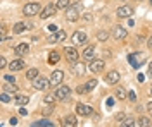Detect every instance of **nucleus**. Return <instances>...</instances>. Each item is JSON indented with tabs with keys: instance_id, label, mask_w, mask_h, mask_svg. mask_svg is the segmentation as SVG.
<instances>
[{
	"instance_id": "obj_1",
	"label": "nucleus",
	"mask_w": 152,
	"mask_h": 127,
	"mask_svg": "<svg viewBox=\"0 0 152 127\" xmlns=\"http://www.w3.org/2000/svg\"><path fill=\"white\" fill-rule=\"evenodd\" d=\"M40 10H42L40 4H37V2H31V4H26V5L23 7V14H24L26 17H33V16L40 14Z\"/></svg>"
},
{
	"instance_id": "obj_2",
	"label": "nucleus",
	"mask_w": 152,
	"mask_h": 127,
	"mask_svg": "<svg viewBox=\"0 0 152 127\" xmlns=\"http://www.w3.org/2000/svg\"><path fill=\"white\" fill-rule=\"evenodd\" d=\"M62 52H64V57H66V60H67V62H71V64L78 62V59H80V53H78V50H76L75 47H66Z\"/></svg>"
},
{
	"instance_id": "obj_3",
	"label": "nucleus",
	"mask_w": 152,
	"mask_h": 127,
	"mask_svg": "<svg viewBox=\"0 0 152 127\" xmlns=\"http://www.w3.org/2000/svg\"><path fill=\"white\" fill-rule=\"evenodd\" d=\"M54 93L57 95L59 101H66V100H69V96H71V89H69V86H59Z\"/></svg>"
},
{
	"instance_id": "obj_4",
	"label": "nucleus",
	"mask_w": 152,
	"mask_h": 127,
	"mask_svg": "<svg viewBox=\"0 0 152 127\" xmlns=\"http://www.w3.org/2000/svg\"><path fill=\"white\" fill-rule=\"evenodd\" d=\"M50 86V79L43 77V76H38L33 79V88L35 89H47Z\"/></svg>"
},
{
	"instance_id": "obj_5",
	"label": "nucleus",
	"mask_w": 152,
	"mask_h": 127,
	"mask_svg": "<svg viewBox=\"0 0 152 127\" xmlns=\"http://www.w3.org/2000/svg\"><path fill=\"white\" fill-rule=\"evenodd\" d=\"M66 19L69 22H76L80 19V9L78 7H67L66 9Z\"/></svg>"
},
{
	"instance_id": "obj_6",
	"label": "nucleus",
	"mask_w": 152,
	"mask_h": 127,
	"mask_svg": "<svg viewBox=\"0 0 152 127\" xmlns=\"http://www.w3.org/2000/svg\"><path fill=\"white\" fill-rule=\"evenodd\" d=\"M48 79H50V86H59L62 83V79H64V72L62 70H54Z\"/></svg>"
},
{
	"instance_id": "obj_7",
	"label": "nucleus",
	"mask_w": 152,
	"mask_h": 127,
	"mask_svg": "<svg viewBox=\"0 0 152 127\" xmlns=\"http://www.w3.org/2000/svg\"><path fill=\"white\" fill-rule=\"evenodd\" d=\"M57 10V4H48L45 9L40 12V19H48L50 16H54Z\"/></svg>"
},
{
	"instance_id": "obj_8",
	"label": "nucleus",
	"mask_w": 152,
	"mask_h": 127,
	"mask_svg": "<svg viewBox=\"0 0 152 127\" xmlns=\"http://www.w3.org/2000/svg\"><path fill=\"white\" fill-rule=\"evenodd\" d=\"M105 83L107 84H111V86H114V84H118L119 83V79H121V74L118 72V70H111L109 74H105Z\"/></svg>"
},
{
	"instance_id": "obj_9",
	"label": "nucleus",
	"mask_w": 152,
	"mask_h": 127,
	"mask_svg": "<svg viewBox=\"0 0 152 127\" xmlns=\"http://www.w3.org/2000/svg\"><path fill=\"white\" fill-rule=\"evenodd\" d=\"M90 70L94 72V74H99V72H102L104 70V60H100V59H94V60H90Z\"/></svg>"
},
{
	"instance_id": "obj_10",
	"label": "nucleus",
	"mask_w": 152,
	"mask_h": 127,
	"mask_svg": "<svg viewBox=\"0 0 152 127\" xmlns=\"http://www.w3.org/2000/svg\"><path fill=\"white\" fill-rule=\"evenodd\" d=\"M92 107L90 105H85V103H78L76 105V113L78 115H81V117H88V115H92Z\"/></svg>"
},
{
	"instance_id": "obj_11",
	"label": "nucleus",
	"mask_w": 152,
	"mask_h": 127,
	"mask_svg": "<svg viewBox=\"0 0 152 127\" xmlns=\"http://www.w3.org/2000/svg\"><path fill=\"white\" fill-rule=\"evenodd\" d=\"M71 39H73L75 45H85L88 38H86V34L83 33V31H75L73 36H71Z\"/></svg>"
},
{
	"instance_id": "obj_12",
	"label": "nucleus",
	"mask_w": 152,
	"mask_h": 127,
	"mask_svg": "<svg viewBox=\"0 0 152 127\" xmlns=\"http://www.w3.org/2000/svg\"><path fill=\"white\" fill-rule=\"evenodd\" d=\"M113 36L116 39H124L128 36V31L124 29L123 26H114L113 28Z\"/></svg>"
},
{
	"instance_id": "obj_13",
	"label": "nucleus",
	"mask_w": 152,
	"mask_h": 127,
	"mask_svg": "<svg viewBox=\"0 0 152 127\" xmlns=\"http://www.w3.org/2000/svg\"><path fill=\"white\" fill-rule=\"evenodd\" d=\"M116 14H118V17H132L133 16V9L130 7V5H121Z\"/></svg>"
},
{
	"instance_id": "obj_14",
	"label": "nucleus",
	"mask_w": 152,
	"mask_h": 127,
	"mask_svg": "<svg viewBox=\"0 0 152 127\" xmlns=\"http://www.w3.org/2000/svg\"><path fill=\"white\" fill-rule=\"evenodd\" d=\"M24 65H26V64H24V60L18 59V60H12V62H10L9 69L12 70V72H18V70H23V69H24Z\"/></svg>"
},
{
	"instance_id": "obj_15",
	"label": "nucleus",
	"mask_w": 152,
	"mask_h": 127,
	"mask_svg": "<svg viewBox=\"0 0 152 127\" xmlns=\"http://www.w3.org/2000/svg\"><path fill=\"white\" fill-rule=\"evenodd\" d=\"M81 57L85 60H94L95 59V47H86L81 53Z\"/></svg>"
},
{
	"instance_id": "obj_16",
	"label": "nucleus",
	"mask_w": 152,
	"mask_h": 127,
	"mask_svg": "<svg viewBox=\"0 0 152 127\" xmlns=\"http://www.w3.org/2000/svg\"><path fill=\"white\" fill-rule=\"evenodd\" d=\"M14 52L18 53L19 57H23V55H26V53L29 52V45H28V43H19L18 47L14 48Z\"/></svg>"
},
{
	"instance_id": "obj_17",
	"label": "nucleus",
	"mask_w": 152,
	"mask_h": 127,
	"mask_svg": "<svg viewBox=\"0 0 152 127\" xmlns=\"http://www.w3.org/2000/svg\"><path fill=\"white\" fill-rule=\"evenodd\" d=\"M71 67H73V70H75V74H76V76H83V74L86 72L85 64H78V62H75V64H73Z\"/></svg>"
},
{
	"instance_id": "obj_18",
	"label": "nucleus",
	"mask_w": 152,
	"mask_h": 127,
	"mask_svg": "<svg viewBox=\"0 0 152 127\" xmlns=\"http://www.w3.org/2000/svg\"><path fill=\"white\" fill-rule=\"evenodd\" d=\"M28 101H29V96H26V95H16V98H14V103L16 105H28Z\"/></svg>"
},
{
	"instance_id": "obj_19",
	"label": "nucleus",
	"mask_w": 152,
	"mask_h": 127,
	"mask_svg": "<svg viewBox=\"0 0 152 127\" xmlns=\"http://www.w3.org/2000/svg\"><path fill=\"white\" fill-rule=\"evenodd\" d=\"M28 28L29 26H26V22H16V24H14V33H16V34H21V33H24Z\"/></svg>"
},
{
	"instance_id": "obj_20",
	"label": "nucleus",
	"mask_w": 152,
	"mask_h": 127,
	"mask_svg": "<svg viewBox=\"0 0 152 127\" xmlns=\"http://www.w3.org/2000/svg\"><path fill=\"white\" fill-rule=\"evenodd\" d=\"M59 59H61V55H59V52H56V50L48 53V64H50V65L57 64V62H59Z\"/></svg>"
},
{
	"instance_id": "obj_21",
	"label": "nucleus",
	"mask_w": 152,
	"mask_h": 127,
	"mask_svg": "<svg viewBox=\"0 0 152 127\" xmlns=\"http://www.w3.org/2000/svg\"><path fill=\"white\" fill-rule=\"evenodd\" d=\"M57 100H59V98H57L56 93H48V95H45V98H43V101H45V103H48V105H54Z\"/></svg>"
},
{
	"instance_id": "obj_22",
	"label": "nucleus",
	"mask_w": 152,
	"mask_h": 127,
	"mask_svg": "<svg viewBox=\"0 0 152 127\" xmlns=\"http://www.w3.org/2000/svg\"><path fill=\"white\" fill-rule=\"evenodd\" d=\"M64 126H69V127H73V126H76L78 122H76V117L75 115H67V117H64V122H62Z\"/></svg>"
},
{
	"instance_id": "obj_23",
	"label": "nucleus",
	"mask_w": 152,
	"mask_h": 127,
	"mask_svg": "<svg viewBox=\"0 0 152 127\" xmlns=\"http://www.w3.org/2000/svg\"><path fill=\"white\" fill-rule=\"evenodd\" d=\"M38 76H40L38 69H29L28 72H26V79H31V81H33L35 77H38Z\"/></svg>"
},
{
	"instance_id": "obj_24",
	"label": "nucleus",
	"mask_w": 152,
	"mask_h": 127,
	"mask_svg": "<svg viewBox=\"0 0 152 127\" xmlns=\"http://www.w3.org/2000/svg\"><path fill=\"white\" fill-rule=\"evenodd\" d=\"M71 7V0H57V9H67Z\"/></svg>"
},
{
	"instance_id": "obj_25",
	"label": "nucleus",
	"mask_w": 152,
	"mask_h": 127,
	"mask_svg": "<svg viewBox=\"0 0 152 127\" xmlns=\"http://www.w3.org/2000/svg\"><path fill=\"white\" fill-rule=\"evenodd\" d=\"M33 126L35 127H38V126H43V127H52L54 126V122H50V120H38V122H33Z\"/></svg>"
},
{
	"instance_id": "obj_26",
	"label": "nucleus",
	"mask_w": 152,
	"mask_h": 127,
	"mask_svg": "<svg viewBox=\"0 0 152 127\" xmlns=\"http://www.w3.org/2000/svg\"><path fill=\"white\" fill-rule=\"evenodd\" d=\"M114 96L118 98V100H124V98H126V91H124L123 88H118L114 91Z\"/></svg>"
},
{
	"instance_id": "obj_27",
	"label": "nucleus",
	"mask_w": 152,
	"mask_h": 127,
	"mask_svg": "<svg viewBox=\"0 0 152 127\" xmlns=\"http://www.w3.org/2000/svg\"><path fill=\"white\" fill-rule=\"evenodd\" d=\"M4 91H7V93H18V88H16L14 83H9V84L4 86Z\"/></svg>"
},
{
	"instance_id": "obj_28",
	"label": "nucleus",
	"mask_w": 152,
	"mask_h": 127,
	"mask_svg": "<svg viewBox=\"0 0 152 127\" xmlns=\"http://www.w3.org/2000/svg\"><path fill=\"white\" fill-rule=\"evenodd\" d=\"M107 38H109V33H107V31H99V33H97V39H99V41H105Z\"/></svg>"
},
{
	"instance_id": "obj_29",
	"label": "nucleus",
	"mask_w": 152,
	"mask_h": 127,
	"mask_svg": "<svg viewBox=\"0 0 152 127\" xmlns=\"http://www.w3.org/2000/svg\"><path fill=\"white\" fill-rule=\"evenodd\" d=\"M123 126H124V127H137V126H138V120L135 122L133 118H126V120L123 122Z\"/></svg>"
},
{
	"instance_id": "obj_30",
	"label": "nucleus",
	"mask_w": 152,
	"mask_h": 127,
	"mask_svg": "<svg viewBox=\"0 0 152 127\" xmlns=\"http://www.w3.org/2000/svg\"><path fill=\"white\" fill-rule=\"evenodd\" d=\"M138 126H142V127L151 126V118H149V117H142V118H138Z\"/></svg>"
},
{
	"instance_id": "obj_31",
	"label": "nucleus",
	"mask_w": 152,
	"mask_h": 127,
	"mask_svg": "<svg viewBox=\"0 0 152 127\" xmlns=\"http://www.w3.org/2000/svg\"><path fill=\"white\" fill-rule=\"evenodd\" d=\"M76 93H78V95H85V93H88V88H86V84H81V86H78V88H76Z\"/></svg>"
},
{
	"instance_id": "obj_32",
	"label": "nucleus",
	"mask_w": 152,
	"mask_h": 127,
	"mask_svg": "<svg viewBox=\"0 0 152 127\" xmlns=\"http://www.w3.org/2000/svg\"><path fill=\"white\" fill-rule=\"evenodd\" d=\"M0 101H2V103H9L10 101V96L7 95V91H4V93L0 95Z\"/></svg>"
},
{
	"instance_id": "obj_33",
	"label": "nucleus",
	"mask_w": 152,
	"mask_h": 127,
	"mask_svg": "<svg viewBox=\"0 0 152 127\" xmlns=\"http://www.w3.org/2000/svg\"><path fill=\"white\" fill-rule=\"evenodd\" d=\"M95 86H97V79H90V81L86 83V88H88V91H92Z\"/></svg>"
},
{
	"instance_id": "obj_34",
	"label": "nucleus",
	"mask_w": 152,
	"mask_h": 127,
	"mask_svg": "<svg viewBox=\"0 0 152 127\" xmlns=\"http://www.w3.org/2000/svg\"><path fill=\"white\" fill-rule=\"evenodd\" d=\"M116 120H118V122H119V124H123L124 120H126V115H124L123 112H119V113H118V115H116Z\"/></svg>"
},
{
	"instance_id": "obj_35",
	"label": "nucleus",
	"mask_w": 152,
	"mask_h": 127,
	"mask_svg": "<svg viewBox=\"0 0 152 127\" xmlns=\"http://www.w3.org/2000/svg\"><path fill=\"white\" fill-rule=\"evenodd\" d=\"M128 60H130V64H132V65H133L135 69H138V67H140V65L137 64V59H135V55H130V57H128Z\"/></svg>"
},
{
	"instance_id": "obj_36",
	"label": "nucleus",
	"mask_w": 152,
	"mask_h": 127,
	"mask_svg": "<svg viewBox=\"0 0 152 127\" xmlns=\"http://www.w3.org/2000/svg\"><path fill=\"white\" fill-rule=\"evenodd\" d=\"M54 112V105H48L47 108H43V115H50Z\"/></svg>"
},
{
	"instance_id": "obj_37",
	"label": "nucleus",
	"mask_w": 152,
	"mask_h": 127,
	"mask_svg": "<svg viewBox=\"0 0 152 127\" xmlns=\"http://www.w3.org/2000/svg\"><path fill=\"white\" fill-rule=\"evenodd\" d=\"M57 38H59V41H64L66 39V31H59L57 33Z\"/></svg>"
},
{
	"instance_id": "obj_38",
	"label": "nucleus",
	"mask_w": 152,
	"mask_h": 127,
	"mask_svg": "<svg viewBox=\"0 0 152 127\" xmlns=\"http://www.w3.org/2000/svg\"><path fill=\"white\" fill-rule=\"evenodd\" d=\"M128 98H130V101H137V93L135 91H128Z\"/></svg>"
},
{
	"instance_id": "obj_39",
	"label": "nucleus",
	"mask_w": 152,
	"mask_h": 127,
	"mask_svg": "<svg viewBox=\"0 0 152 127\" xmlns=\"http://www.w3.org/2000/svg\"><path fill=\"white\" fill-rule=\"evenodd\" d=\"M4 79H5L7 83H16V77H14L12 74H7V76H4Z\"/></svg>"
},
{
	"instance_id": "obj_40",
	"label": "nucleus",
	"mask_w": 152,
	"mask_h": 127,
	"mask_svg": "<svg viewBox=\"0 0 152 127\" xmlns=\"http://www.w3.org/2000/svg\"><path fill=\"white\" fill-rule=\"evenodd\" d=\"M105 105H107V108H111L114 105V98H107L105 100Z\"/></svg>"
},
{
	"instance_id": "obj_41",
	"label": "nucleus",
	"mask_w": 152,
	"mask_h": 127,
	"mask_svg": "<svg viewBox=\"0 0 152 127\" xmlns=\"http://www.w3.org/2000/svg\"><path fill=\"white\" fill-rule=\"evenodd\" d=\"M0 67L4 69V67H9V65H7V60H5V57H2V59H0Z\"/></svg>"
},
{
	"instance_id": "obj_42",
	"label": "nucleus",
	"mask_w": 152,
	"mask_h": 127,
	"mask_svg": "<svg viewBox=\"0 0 152 127\" xmlns=\"http://www.w3.org/2000/svg\"><path fill=\"white\" fill-rule=\"evenodd\" d=\"M59 41V38H57V34H52L50 38H48V43H57Z\"/></svg>"
},
{
	"instance_id": "obj_43",
	"label": "nucleus",
	"mask_w": 152,
	"mask_h": 127,
	"mask_svg": "<svg viewBox=\"0 0 152 127\" xmlns=\"http://www.w3.org/2000/svg\"><path fill=\"white\" fill-rule=\"evenodd\" d=\"M9 124H10V126H16V124H18V118H16V117H10Z\"/></svg>"
},
{
	"instance_id": "obj_44",
	"label": "nucleus",
	"mask_w": 152,
	"mask_h": 127,
	"mask_svg": "<svg viewBox=\"0 0 152 127\" xmlns=\"http://www.w3.org/2000/svg\"><path fill=\"white\" fill-rule=\"evenodd\" d=\"M19 113H21V115H28V110H26V108H19Z\"/></svg>"
},
{
	"instance_id": "obj_45",
	"label": "nucleus",
	"mask_w": 152,
	"mask_h": 127,
	"mask_svg": "<svg viewBox=\"0 0 152 127\" xmlns=\"http://www.w3.org/2000/svg\"><path fill=\"white\" fill-rule=\"evenodd\" d=\"M147 112H149V115L152 117V101L149 103V105H147Z\"/></svg>"
},
{
	"instance_id": "obj_46",
	"label": "nucleus",
	"mask_w": 152,
	"mask_h": 127,
	"mask_svg": "<svg viewBox=\"0 0 152 127\" xmlns=\"http://www.w3.org/2000/svg\"><path fill=\"white\" fill-rule=\"evenodd\" d=\"M147 74H149V77H152V62L149 64V70H147Z\"/></svg>"
},
{
	"instance_id": "obj_47",
	"label": "nucleus",
	"mask_w": 152,
	"mask_h": 127,
	"mask_svg": "<svg viewBox=\"0 0 152 127\" xmlns=\"http://www.w3.org/2000/svg\"><path fill=\"white\" fill-rule=\"evenodd\" d=\"M83 17H85V21H92V14H85Z\"/></svg>"
},
{
	"instance_id": "obj_48",
	"label": "nucleus",
	"mask_w": 152,
	"mask_h": 127,
	"mask_svg": "<svg viewBox=\"0 0 152 127\" xmlns=\"http://www.w3.org/2000/svg\"><path fill=\"white\" fill-rule=\"evenodd\" d=\"M147 45H149V47H152V36L149 39H147Z\"/></svg>"
},
{
	"instance_id": "obj_49",
	"label": "nucleus",
	"mask_w": 152,
	"mask_h": 127,
	"mask_svg": "<svg viewBox=\"0 0 152 127\" xmlns=\"http://www.w3.org/2000/svg\"><path fill=\"white\" fill-rule=\"evenodd\" d=\"M149 95H151V96H152V86H151V93H149Z\"/></svg>"
},
{
	"instance_id": "obj_50",
	"label": "nucleus",
	"mask_w": 152,
	"mask_h": 127,
	"mask_svg": "<svg viewBox=\"0 0 152 127\" xmlns=\"http://www.w3.org/2000/svg\"><path fill=\"white\" fill-rule=\"evenodd\" d=\"M151 4H152V0H151Z\"/></svg>"
},
{
	"instance_id": "obj_51",
	"label": "nucleus",
	"mask_w": 152,
	"mask_h": 127,
	"mask_svg": "<svg viewBox=\"0 0 152 127\" xmlns=\"http://www.w3.org/2000/svg\"><path fill=\"white\" fill-rule=\"evenodd\" d=\"M123 2H124V0H123Z\"/></svg>"
}]
</instances>
